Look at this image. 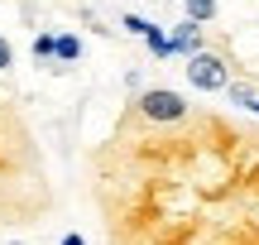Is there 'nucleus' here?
<instances>
[{"instance_id": "obj_6", "label": "nucleus", "mask_w": 259, "mask_h": 245, "mask_svg": "<svg viewBox=\"0 0 259 245\" xmlns=\"http://www.w3.org/2000/svg\"><path fill=\"white\" fill-rule=\"evenodd\" d=\"M144 44H149V53H154V58H173V44H168V34H163L158 24L144 34Z\"/></svg>"}, {"instance_id": "obj_1", "label": "nucleus", "mask_w": 259, "mask_h": 245, "mask_svg": "<svg viewBox=\"0 0 259 245\" xmlns=\"http://www.w3.org/2000/svg\"><path fill=\"white\" fill-rule=\"evenodd\" d=\"M135 115L139 125H154V130H168V125H183L192 115V101L173 87H149V92L135 96Z\"/></svg>"}, {"instance_id": "obj_12", "label": "nucleus", "mask_w": 259, "mask_h": 245, "mask_svg": "<svg viewBox=\"0 0 259 245\" xmlns=\"http://www.w3.org/2000/svg\"><path fill=\"white\" fill-rule=\"evenodd\" d=\"M10 245H24V240H10Z\"/></svg>"}, {"instance_id": "obj_10", "label": "nucleus", "mask_w": 259, "mask_h": 245, "mask_svg": "<svg viewBox=\"0 0 259 245\" xmlns=\"http://www.w3.org/2000/svg\"><path fill=\"white\" fill-rule=\"evenodd\" d=\"M63 245H87L82 236H77V231H72V236H63Z\"/></svg>"}, {"instance_id": "obj_5", "label": "nucleus", "mask_w": 259, "mask_h": 245, "mask_svg": "<svg viewBox=\"0 0 259 245\" xmlns=\"http://www.w3.org/2000/svg\"><path fill=\"white\" fill-rule=\"evenodd\" d=\"M183 10H187V19H197V24H211V19L221 15L216 0H183Z\"/></svg>"}, {"instance_id": "obj_7", "label": "nucleus", "mask_w": 259, "mask_h": 245, "mask_svg": "<svg viewBox=\"0 0 259 245\" xmlns=\"http://www.w3.org/2000/svg\"><path fill=\"white\" fill-rule=\"evenodd\" d=\"M53 38H58V34H34V58H38V63L53 58Z\"/></svg>"}, {"instance_id": "obj_4", "label": "nucleus", "mask_w": 259, "mask_h": 245, "mask_svg": "<svg viewBox=\"0 0 259 245\" xmlns=\"http://www.w3.org/2000/svg\"><path fill=\"white\" fill-rule=\"evenodd\" d=\"M53 58L58 63H77V58H82V38L77 34H58L53 38Z\"/></svg>"}, {"instance_id": "obj_8", "label": "nucleus", "mask_w": 259, "mask_h": 245, "mask_svg": "<svg viewBox=\"0 0 259 245\" xmlns=\"http://www.w3.org/2000/svg\"><path fill=\"white\" fill-rule=\"evenodd\" d=\"M10 67H15V44L0 34V72H10Z\"/></svg>"}, {"instance_id": "obj_11", "label": "nucleus", "mask_w": 259, "mask_h": 245, "mask_svg": "<svg viewBox=\"0 0 259 245\" xmlns=\"http://www.w3.org/2000/svg\"><path fill=\"white\" fill-rule=\"evenodd\" d=\"M245 111H250V115H254V120H259V96H254V101H250V106H245Z\"/></svg>"}, {"instance_id": "obj_3", "label": "nucleus", "mask_w": 259, "mask_h": 245, "mask_svg": "<svg viewBox=\"0 0 259 245\" xmlns=\"http://www.w3.org/2000/svg\"><path fill=\"white\" fill-rule=\"evenodd\" d=\"M168 44H173V58H178V53H183V58H192L197 48H206L202 24H197V19H183V24H178L173 34H168Z\"/></svg>"}, {"instance_id": "obj_9", "label": "nucleus", "mask_w": 259, "mask_h": 245, "mask_svg": "<svg viewBox=\"0 0 259 245\" xmlns=\"http://www.w3.org/2000/svg\"><path fill=\"white\" fill-rule=\"evenodd\" d=\"M125 29H130V34H139V38H144V34H149L154 24H149L144 15H125Z\"/></svg>"}, {"instance_id": "obj_2", "label": "nucleus", "mask_w": 259, "mask_h": 245, "mask_svg": "<svg viewBox=\"0 0 259 245\" xmlns=\"http://www.w3.org/2000/svg\"><path fill=\"white\" fill-rule=\"evenodd\" d=\"M187 82H192L197 92H226V87H231V63H226V53L197 48V53L187 58Z\"/></svg>"}]
</instances>
